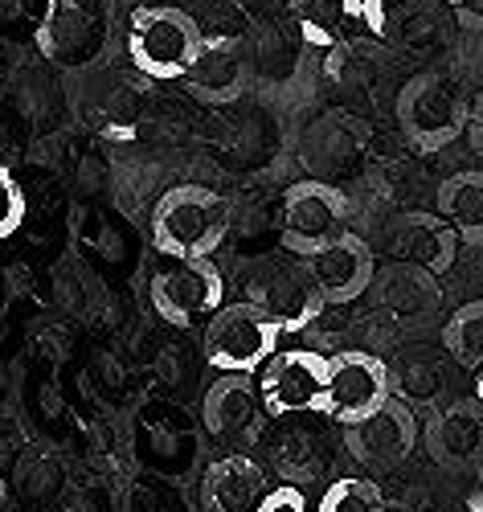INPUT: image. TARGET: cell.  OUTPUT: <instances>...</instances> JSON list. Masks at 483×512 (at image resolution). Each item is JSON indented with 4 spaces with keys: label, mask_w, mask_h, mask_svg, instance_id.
<instances>
[{
    "label": "cell",
    "mask_w": 483,
    "mask_h": 512,
    "mask_svg": "<svg viewBox=\"0 0 483 512\" xmlns=\"http://www.w3.org/2000/svg\"><path fill=\"white\" fill-rule=\"evenodd\" d=\"M267 406H262L258 381H250V373H222L205 390L201 402V422L217 447L226 451H250L262 439V426H267Z\"/></svg>",
    "instance_id": "ba28073f"
},
{
    "label": "cell",
    "mask_w": 483,
    "mask_h": 512,
    "mask_svg": "<svg viewBox=\"0 0 483 512\" xmlns=\"http://www.w3.org/2000/svg\"><path fill=\"white\" fill-rule=\"evenodd\" d=\"M348 230V201L328 181H299L279 205V242L287 254H312Z\"/></svg>",
    "instance_id": "8992f818"
},
{
    "label": "cell",
    "mask_w": 483,
    "mask_h": 512,
    "mask_svg": "<svg viewBox=\"0 0 483 512\" xmlns=\"http://www.w3.org/2000/svg\"><path fill=\"white\" fill-rule=\"evenodd\" d=\"M328 357L316 349H279L258 369V394L271 418L324 414Z\"/></svg>",
    "instance_id": "52a82bcc"
},
{
    "label": "cell",
    "mask_w": 483,
    "mask_h": 512,
    "mask_svg": "<svg viewBox=\"0 0 483 512\" xmlns=\"http://www.w3.org/2000/svg\"><path fill=\"white\" fill-rule=\"evenodd\" d=\"M443 349L459 369H479L483 365V300L463 304L447 324H443Z\"/></svg>",
    "instance_id": "44dd1931"
},
{
    "label": "cell",
    "mask_w": 483,
    "mask_h": 512,
    "mask_svg": "<svg viewBox=\"0 0 483 512\" xmlns=\"http://www.w3.org/2000/svg\"><path fill=\"white\" fill-rule=\"evenodd\" d=\"M258 512H307V500L295 484H279V488H271L267 496H262Z\"/></svg>",
    "instance_id": "d4e9b609"
},
{
    "label": "cell",
    "mask_w": 483,
    "mask_h": 512,
    "mask_svg": "<svg viewBox=\"0 0 483 512\" xmlns=\"http://www.w3.org/2000/svg\"><path fill=\"white\" fill-rule=\"evenodd\" d=\"M226 304V279L213 259H168L152 275V308L172 328H193Z\"/></svg>",
    "instance_id": "5b68a950"
},
{
    "label": "cell",
    "mask_w": 483,
    "mask_h": 512,
    "mask_svg": "<svg viewBox=\"0 0 483 512\" xmlns=\"http://www.w3.org/2000/svg\"><path fill=\"white\" fill-rule=\"evenodd\" d=\"M185 87L193 99L209 103V107H226L234 99H242L246 82H250V58L242 50V41L234 37H205L201 50L193 58V66L185 70Z\"/></svg>",
    "instance_id": "5bb4252c"
},
{
    "label": "cell",
    "mask_w": 483,
    "mask_h": 512,
    "mask_svg": "<svg viewBox=\"0 0 483 512\" xmlns=\"http://www.w3.org/2000/svg\"><path fill=\"white\" fill-rule=\"evenodd\" d=\"M201 29L185 9L172 5H148L131 17L127 29V58L140 74L156 82H181L201 50Z\"/></svg>",
    "instance_id": "277c9868"
},
{
    "label": "cell",
    "mask_w": 483,
    "mask_h": 512,
    "mask_svg": "<svg viewBox=\"0 0 483 512\" xmlns=\"http://www.w3.org/2000/svg\"><path fill=\"white\" fill-rule=\"evenodd\" d=\"M467 512H483V463L475 467V484H471V496H467Z\"/></svg>",
    "instance_id": "f1b7e54d"
},
{
    "label": "cell",
    "mask_w": 483,
    "mask_h": 512,
    "mask_svg": "<svg viewBox=\"0 0 483 512\" xmlns=\"http://www.w3.org/2000/svg\"><path fill=\"white\" fill-rule=\"evenodd\" d=\"M373 304L377 312H385L393 324H426L430 316H438V304H443V287H438V275L418 267V263H402V259H393L385 267L373 271Z\"/></svg>",
    "instance_id": "4fadbf2b"
},
{
    "label": "cell",
    "mask_w": 483,
    "mask_h": 512,
    "mask_svg": "<svg viewBox=\"0 0 483 512\" xmlns=\"http://www.w3.org/2000/svg\"><path fill=\"white\" fill-rule=\"evenodd\" d=\"M25 226V189L9 164H0V242Z\"/></svg>",
    "instance_id": "cb8c5ba5"
},
{
    "label": "cell",
    "mask_w": 483,
    "mask_h": 512,
    "mask_svg": "<svg viewBox=\"0 0 483 512\" xmlns=\"http://www.w3.org/2000/svg\"><path fill=\"white\" fill-rule=\"evenodd\" d=\"M5 500H9V484H5V476H0V512H5Z\"/></svg>",
    "instance_id": "4dcf8cb0"
},
{
    "label": "cell",
    "mask_w": 483,
    "mask_h": 512,
    "mask_svg": "<svg viewBox=\"0 0 483 512\" xmlns=\"http://www.w3.org/2000/svg\"><path fill=\"white\" fill-rule=\"evenodd\" d=\"M230 230V205L205 185L168 189L152 209V246L164 259H209Z\"/></svg>",
    "instance_id": "6da1fadb"
},
{
    "label": "cell",
    "mask_w": 483,
    "mask_h": 512,
    "mask_svg": "<svg viewBox=\"0 0 483 512\" xmlns=\"http://www.w3.org/2000/svg\"><path fill=\"white\" fill-rule=\"evenodd\" d=\"M344 447L369 472H389V467L406 463L410 451L418 447V418L410 402L389 394L369 418L344 426Z\"/></svg>",
    "instance_id": "30bf717a"
},
{
    "label": "cell",
    "mask_w": 483,
    "mask_h": 512,
    "mask_svg": "<svg viewBox=\"0 0 483 512\" xmlns=\"http://www.w3.org/2000/svg\"><path fill=\"white\" fill-rule=\"evenodd\" d=\"M250 300L258 308H267L283 332H299L307 324H316L328 308V300L320 295L312 271L295 254V263H267L254 279H250Z\"/></svg>",
    "instance_id": "8fae6325"
},
{
    "label": "cell",
    "mask_w": 483,
    "mask_h": 512,
    "mask_svg": "<svg viewBox=\"0 0 483 512\" xmlns=\"http://www.w3.org/2000/svg\"><path fill=\"white\" fill-rule=\"evenodd\" d=\"M279 340H283V324L267 308L246 300V304H222L205 320L201 349L217 373H258L279 353Z\"/></svg>",
    "instance_id": "7a4b0ae2"
},
{
    "label": "cell",
    "mask_w": 483,
    "mask_h": 512,
    "mask_svg": "<svg viewBox=\"0 0 483 512\" xmlns=\"http://www.w3.org/2000/svg\"><path fill=\"white\" fill-rule=\"evenodd\" d=\"M467 136H471V148L483 156V91L475 95L471 103V115H467Z\"/></svg>",
    "instance_id": "4316f807"
},
{
    "label": "cell",
    "mask_w": 483,
    "mask_h": 512,
    "mask_svg": "<svg viewBox=\"0 0 483 512\" xmlns=\"http://www.w3.org/2000/svg\"><path fill=\"white\" fill-rule=\"evenodd\" d=\"M475 398H479V406H483V365L475 369Z\"/></svg>",
    "instance_id": "f546056e"
},
{
    "label": "cell",
    "mask_w": 483,
    "mask_h": 512,
    "mask_svg": "<svg viewBox=\"0 0 483 512\" xmlns=\"http://www.w3.org/2000/svg\"><path fill=\"white\" fill-rule=\"evenodd\" d=\"M447 9L463 29H483V0H447Z\"/></svg>",
    "instance_id": "484cf974"
},
{
    "label": "cell",
    "mask_w": 483,
    "mask_h": 512,
    "mask_svg": "<svg viewBox=\"0 0 483 512\" xmlns=\"http://www.w3.org/2000/svg\"><path fill=\"white\" fill-rule=\"evenodd\" d=\"M316 512H389V508H385V496H381V488L373 480L344 476V480L324 488Z\"/></svg>",
    "instance_id": "603a6c76"
},
{
    "label": "cell",
    "mask_w": 483,
    "mask_h": 512,
    "mask_svg": "<svg viewBox=\"0 0 483 512\" xmlns=\"http://www.w3.org/2000/svg\"><path fill=\"white\" fill-rule=\"evenodd\" d=\"M365 25L373 33H385V25H389V0H365Z\"/></svg>",
    "instance_id": "83f0119b"
},
{
    "label": "cell",
    "mask_w": 483,
    "mask_h": 512,
    "mask_svg": "<svg viewBox=\"0 0 483 512\" xmlns=\"http://www.w3.org/2000/svg\"><path fill=\"white\" fill-rule=\"evenodd\" d=\"M271 459H275V467L283 476L303 480V476H312L324 467V443L312 431H287L279 439V451H271Z\"/></svg>",
    "instance_id": "7402d4cb"
},
{
    "label": "cell",
    "mask_w": 483,
    "mask_h": 512,
    "mask_svg": "<svg viewBox=\"0 0 483 512\" xmlns=\"http://www.w3.org/2000/svg\"><path fill=\"white\" fill-rule=\"evenodd\" d=\"M471 103L447 74L422 70L398 91V127L418 152H438L467 132Z\"/></svg>",
    "instance_id": "3957f363"
},
{
    "label": "cell",
    "mask_w": 483,
    "mask_h": 512,
    "mask_svg": "<svg viewBox=\"0 0 483 512\" xmlns=\"http://www.w3.org/2000/svg\"><path fill=\"white\" fill-rule=\"evenodd\" d=\"M426 451L434 463L451 467V472L479 467L483 463V406H479V398L451 402L438 410L426 426Z\"/></svg>",
    "instance_id": "9a60e30c"
},
{
    "label": "cell",
    "mask_w": 483,
    "mask_h": 512,
    "mask_svg": "<svg viewBox=\"0 0 483 512\" xmlns=\"http://www.w3.org/2000/svg\"><path fill=\"white\" fill-rule=\"evenodd\" d=\"M438 213L455 226L459 242L483 246V173L467 168L438 185Z\"/></svg>",
    "instance_id": "d6986e66"
},
{
    "label": "cell",
    "mask_w": 483,
    "mask_h": 512,
    "mask_svg": "<svg viewBox=\"0 0 483 512\" xmlns=\"http://www.w3.org/2000/svg\"><path fill=\"white\" fill-rule=\"evenodd\" d=\"M455 242H459V234L443 213H438V218H430V213H402V218L389 222V234H385V250L393 259L418 263L434 275L451 271Z\"/></svg>",
    "instance_id": "2e32d148"
},
{
    "label": "cell",
    "mask_w": 483,
    "mask_h": 512,
    "mask_svg": "<svg viewBox=\"0 0 483 512\" xmlns=\"http://www.w3.org/2000/svg\"><path fill=\"white\" fill-rule=\"evenodd\" d=\"M267 492H271L267 472H262L246 451H230L222 459H213L201 476V508L205 512H258Z\"/></svg>",
    "instance_id": "e0dca14e"
},
{
    "label": "cell",
    "mask_w": 483,
    "mask_h": 512,
    "mask_svg": "<svg viewBox=\"0 0 483 512\" xmlns=\"http://www.w3.org/2000/svg\"><path fill=\"white\" fill-rule=\"evenodd\" d=\"M389 398V365L377 353L344 349L328 357V390H324V418L353 426L369 418Z\"/></svg>",
    "instance_id": "9c48e42d"
},
{
    "label": "cell",
    "mask_w": 483,
    "mask_h": 512,
    "mask_svg": "<svg viewBox=\"0 0 483 512\" xmlns=\"http://www.w3.org/2000/svg\"><path fill=\"white\" fill-rule=\"evenodd\" d=\"M303 263H307V271H312V279H316L320 295L328 300V308L357 304L361 295L369 291L373 271H377L373 246L361 234H353V230H344L340 238L324 242L320 250L303 254Z\"/></svg>",
    "instance_id": "7c38bea8"
},
{
    "label": "cell",
    "mask_w": 483,
    "mask_h": 512,
    "mask_svg": "<svg viewBox=\"0 0 483 512\" xmlns=\"http://www.w3.org/2000/svg\"><path fill=\"white\" fill-rule=\"evenodd\" d=\"M443 386H447V365L434 349H406L389 365V394L410 406L434 402Z\"/></svg>",
    "instance_id": "ffe728a7"
},
{
    "label": "cell",
    "mask_w": 483,
    "mask_h": 512,
    "mask_svg": "<svg viewBox=\"0 0 483 512\" xmlns=\"http://www.w3.org/2000/svg\"><path fill=\"white\" fill-rule=\"evenodd\" d=\"M291 21L307 46H344V37L353 25L365 21V0H287Z\"/></svg>",
    "instance_id": "ac0fdd59"
}]
</instances>
